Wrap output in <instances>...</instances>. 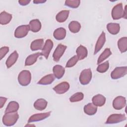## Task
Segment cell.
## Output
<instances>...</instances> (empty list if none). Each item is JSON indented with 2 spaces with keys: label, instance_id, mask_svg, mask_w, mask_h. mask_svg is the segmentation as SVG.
Wrapping results in <instances>:
<instances>
[{
  "label": "cell",
  "instance_id": "1",
  "mask_svg": "<svg viewBox=\"0 0 127 127\" xmlns=\"http://www.w3.org/2000/svg\"><path fill=\"white\" fill-rule=\"evenodd\" d=\"M112 17L114 20H118L123 17L126 18V5L125 6V9L123 8L122 3H118L114 6L112 10Z\"/></svg>",
  "mask_w": 127,
  "mask_h": 127
},
{
  "label": "cell",
  "instance_id": "2",
  "mask_svg": "<svg viewBox=\"0 0 127 127\" xmlns=\"http://www.w3.org/2000/svg\"><path fill=\"white\" fill-rule=\"evenodd\" d=\"M19 115L17 112L5 113L2 117V123L7 127L13 126L17 121Z\"/></svg>",
  "mask_w": 127,
  "mask_h": 127
},
{
  "label": "cell",
  "instance_id": "3",
  "mask_svg": "<svg viewBox=\"0 0 127 127\" xmlns=\"http://www.w3.org/2000/svg\"><path fill=\"white\" fill-rule=\"evenodd\" d=\"M31 80V72L28 70H22L18 76L19 83L23 86H26L29 84Z\"/></svg>",
  "mask_w": 127,
  "mask_h": 127
},
{
  "label": "cell",
  "instance_id": "4",
  "mask_svg": "<svg viewBox=\"0 0 127 127\" xmlns=\"http://www.w3.org/2000/svg\"><path fill=\"white\" fill-rule=\"evenodd\" d=\"M92 78V71L90 68L83 70L79 76V81L82 85H87L91 81Z\"/></svg>",
  "mask_w": 127,
  "mask_h": 127
},
{
  "label": "cell",
  "instance_id": "5",
  "mask_svg": "<svg viewBox=\"0 0 127 127\" xmlns=\"http://www.w3.org/2000/svg\"><path fill=\"white\" fill-rule=\"evenodd\" d=\"M127 118L125 115L121 114H114L109 116L105 124H117L126 120Z\"/></svg>",
  "mask_w": 127,
  "mask_h": 127
},
{
  "label": "cell",
  "instance_id": "6",
  "mask_svg": "<svg viewBox=\"0 0 127 127\" xmlns=\"http://www.w3.org/2000/svg\"><path fill=\"white\" fill-rule=\"evenodd\" d=\"M127 67L120 66L116 67L111 73V77L113 79H119L127 74Z\"/></svg>",
  "mask_w": 127,
  "mask_h": 127
},
{
  "label": "cell",
  "instance_id": "7",
  "mask_svg": "<svg viewBox=\"0 0 127 127\" xmlns=\"http://www.w3.org/2000/svg\"><path fill=\"white\" fill-rule=\"evenodd\" d=\"M30 30L29 25H22L17 27L14 32V36L17 38H22L25 37Z\"/></svg>",
  "mask_w": 127,
  "mask_h": 127
},
{
  "label": "cell",
  "instance_id": "8",
  "mask_svg": "<svg viewBox=\"0 0 127 127\" xmlns=\"http://www.w3.org/2000/svg\"><path fill=\"white\" fill-rule=\"evenodd\" d=\"M66 49V46L62 44H59L56 48L53 54V60L55 62H58Z\"/></svg>",
  "mask_w": 127,
  "mask_h": 127
},
{
  "label": "cell",
  "instance_id": "9",
  "mask_svg": "<svg viewBox=\"0 0 127 127\" xmlns=\"http://www.w3.org/2000/svg\"><path fill=\"white\" fill-rule=\"evenodd\" d=\"M126 105V99L125 97L121 96L116 97L113 102V107L116 110H121Z\"/></svg>",
  "mask_w": 127,
  "mask_h": 127
},
{
  "label": "cell",
  "instance_id": "10",
  "mask_svg": "<svg viewBox=\"0 0 127 127\" xmlns=\"http://www.w3.org/2000/svg\"><path fill=\"white\" fill-rule=\"evenodd\" d=\"M51 112H46V113H38L34 114L31 116L29 119H28V123H33V122H36L38 121H41L49 117L51 115Z\"/></svg>",
  "mask_w": 127,
  "mask_h": 127
},
{
  "label": "cell",
  "instance_id": "11",
  "mask_svg": "<svg viewBox=\"0 0 127 127\" xmlns=\"http://www.w3.org/2000/svg\"><path fill=\"white\" fill-rule=\"evenodd\" d=\"M53 42L50 39H47L42 49L41 55L44 56L46 59H48L51 50L53 47Z\"/></svg>",
  "mask_w": 127,
  "mask_h": 127
},
{
  "label": "cell",
  "instance_id": "12",
  "mask_svg": "<svg viewBox=\"0 0 127 127\" xmlns=\"http://www.w3.org/2000/svg\"><path fill=\"white\" fill-rule=\"evenodd\" d=\"M69 84L67 82L64 81L55 86L53 90L57 94H62L66 92L69 89Z\"/></svg>",
  "mask_w": 127,
  "mask_h": 127
},
{
  "label": "cell",
  "instance_id": "13",
  "mask_svg": "<svg viewBox=\"0 0 127 127\" xmlns=\"http://www.w3.org/2000/svg\"><path fill=\"white\" fill-rule=\"evenodd\" d=\"M106 42V35L104 32H102L99 37L96 44L95 45L94 55L97 54L102 48Z\"/></svg>",
  "mask_w": 127,
  "mask_h": 127
},
{
  "label": "cell",
  "instance_id": "14",
  "mask_svg": "<svg viewBox=\"0 0 127 127\" xmlns=\"http://www.w3.org/2000/svg\"><path fill=\"white\" fill-rule=\"evenodd\" d=\"M92 103L97 107L103 106L106 102V98L101 94H97L93 97Z\"/></svg>",
  "mask_w": 127,
  "mask_h": 127
},
{
  "label": "cell",
  "instance_id": "15",
  "mask_svg": "<svg viewBox=\"0 0 127 127\" xmlns=\"http://www.w3.org/2000/svg\"><path fill=\"white\" fill-rule=\"evenodd\" d=\"M18 58V54L17 51H14L12 53H11L9 55L7 60L6 61L5 64L6 65V67L8 68H9L11 66H12L17 61Z\"/></svg>",
  "mask_w": 127,
  "mask_h": 127
},
{
  "label": "cell",
  "instance_id": "16",
  "mask_svg": "<svg viewBox=\"0 0 127 127\" xmlns=\"http://www.w3.org/2000/svg\"><path fill=\"white\" fill-rule=\"evenodd\" d=\"M53 71L55 77L57 79H60L64 75L65 72V69L62 65L57 64L53 67Z\"/></svg>",
  "mask_w": 127,
  "mask_h": 127
},
{
  "label": "cell",
  "instance_id": "17",
  "mask_svg": "<svg viewBox=\"0 0 127 127\" xmlns=\"http://www.w3.org/2000/svg\"><path fill=\"white\" fill-rule=\"evenodd\" d=\"M55 76L54 74L51 73L43 77L38 82V84L40 85H49L51 84L55 80Z\"/></svg>",
  "mask_w": 127,
  "mask_h": 127
},
{
  "label": "cell",
  "instance_id": "18",
  "mask_svg": "<svg viewBox=\"0 0 127 127\" xmlns=\"http://www.w3.org/2000/svg\"><path fill=\"white\" fill-rule=\"evenodd\" d=\"M41 55V53L38 52L33 54H31L28 56L25 61V65L29 66L33 64L37 60V59Z\"/></svg>",
  "mask_w": 127,
  "mask_h": 127
},
{
  "label": "cell",
  "instance_id": "19",
  "mask_svg": "<svg viewBox=\"0 0 127 127\" xmlns=\"http://www.w3.org/2000/svg\"><path fill=\"white\" fill-rule=\"evenodd\" d=\"M97 111V107L93 103H89L84 107V113L89 116H92L95 114Z\"/></svg>",
  "mask_w": 127,
  "mask_h": 127
},
{
  "label": "cell",
  "instance_id": "20",
  "mask_svg": "<svg viewBox=\"0 0 127 127\" xmlns=\"http://www.w3.org/2000/svg\"><path fill=\"white\" fill-rule=\"evenodd\" d=\"M76 53L78 60H82L86 58L88 54V51L86 47L82 45H80L76 49Z\"/></svg>",
  "mask_w": 127,
  "mask_h": 127
},
{
  "label": "cell",
  "instance_id": "21",
  "mask_svg": "<svg viewBox=\"0 0 127 127\" xmlns=\"http://www.w3.org/2000/svg\"><path fill=\"white\" fill-rule=\"evenodd\" d=\"M44 46V40L43 39H38L34 40L30 45V49L32 51H37L42 50Z\"/></svg>",
  "mask_w": 127,
  "mask_h": 127
},
{
  "label": "cell",
  "instance_id": "22",
  "mask_svg": "<svg viewBox=\"0 0 127 127\" xmlns=\"http://www.w3.org/2000/svg\"><path fill=\"white\" fill-rule=\"evenodd\" d=\"M30 30L33 32H37L41 28V23L38 19H33L30 21L29 24Z\"/></svg>",
  "mask_w": 127,
  "mask_h": 127
},
{
  "label": "cell",
  "instance_id": "23",
  "mask_svg": "<svg viewBox=\"0 0 127 127\" xmlns=\"http://www.w3.org/2000/svg\"><path fill=\"white\" fill-rule=\"evenodd\" d=\"M48 102L43 98L37 99L34 103V107L37 110L43 111L45 110L47 106Z\"/></svg>",
  "mask_w": 127,
  "mask_h": 127
},
{
  "label": "cell",
  "instance_id": "24",
  "mask_svg": "<svg viewBox=\"0 0 127 127\" xmlns=\"http://www.w3.org/2000/svg\"><path fill=\"white\" fill-rule=\"evenodd\" d=\"M107 29L112 35L117 34L120 30L119 24L116 23H109L107 25Z\"/></svg>",
  "mask_w": 127,
  "mask_h": 127
},
{
  "label": "cell",
  "instance_id": "25",
  "mask_svg": "<svg viewBox=\"0 0 127 127\" xmlns=\"http://www.w3.org/2000/svg\"><path fill=\"white\" fill-rule=\"evenodd\" d=\"M54 38L58 40H63L66 36V30L63 27L56 29L53 33Z\"/></svg>",
  "mask_w": 127,
  "mask_h": 127
},
{
  "label": "cell",
  "instance_id": "26",
  "mask_svg": "<svg viewBox=\"0 0 127 127\" xmlns=\"http://www.w3.org/2000/svg\"><path fill=\"white\" fill-rule=\"evenodd\" d=\"M12 15L5 11H2L0 14V24L1 25H6L8 24L12 19Z\"/></svg>",
  "mask_w": 127,
  "mask_h": 127
},
{
  "label": "cell",
  "instance_id": "27",
  "mask_svg": "<svg viewBox=\"0 0 127 127\" xmlns=\"http://www.w3.org/2000/svg\"><path fill=\"white\" fill-rule=\"evenodd\" d=\"M69 13V10H62L57 14L56 16V20L58 22L60 23L64 22L68 18Z\"/></svg>",
  "mask_w": 127,
  "mask_h": 127
},
{
  "label": "cell",
  "instance_id": "28",
  "mask_svg": "<svg viewBox=\"0 0 127 127\" xmlns=\"http://www.w3.org/2000/svg\"><path fill=\"white\" fill-rule=\"evenodd\" d=\"M19 104L16 101H10L7 106L5 110V113L15 112L19 109Z\"/></svg>",
  "mask_w": 127,
  "mask_h": 127
},
{
  "label": "cell",
  "instance_id": "29",
  "mask_svg": "<svg viewBox=\"0 0 127 127\" xmlns=\"http://www.w3.org/2000/svg\"><path fill=\"white\" fill-rule=\"evenodd\" d=\"M118 46L121 53H125L127 50V38L124 37L120 38L118 41Z\"/></svg>",
  "mask_w": 127,
  "mask_h": 127
},
{
  "label": "cell",
  "instance_id": "30",
  "mask_svg": "<svg viewBox=\"0 0 127 127\" xmlns=\"http://www.w3.org/2000/svg\"><path fill=\"white\" fill-rule=\"evenodd\" d=\"M68 28L71 32L76 33L80 31L81 25L78 21H72L69 23L68 25Z\"/></svg>",
  "mask_w": 127,
  "mask_h": 127
},
{
  "label": "cell",
  "instance_id": "31",
  "mask_svg": "<svg viewBox=\"0 0 127 127\" xmlns=\"http://www.w3.org/2000/svg\"><path fill=\"white\" fill-rule=\"evenodd\" d=\"M112 55V52L109 48H106L102 52V53L99 57L97 60V64H99L100 63L103 62L107 58H108L110 55Z\"/></svg>",
  "mask_w": 127,
  "mask_h": 127
},
{
  "label": "cell",
  "instance_id": "32",
  "mask_svg": "<svg viewBox=\"0 0 127 127\" xmlns=\"http://www.w3.org/2000/svg\"><path fill=\"white\" fill-rule=\"evenodd\" d=\"M84 94L82 92H77L73 94L70 98L69 101L70 102H79L83 99Z\"/></svg>",
  "mask_w": 127,
  "mask_h": 127
},
{
  "label": "cell",
  "instance_id": "33",
  "mask_svg": "<svg viewBox=\"0 0 127 127\" xmlns=\"http://www.w3.org/2000/svg\"><path fill=\"white\" fill-rule=\"evenodd\" d=\"M80 3L79 0H66L65 1V5L72 8H76L79 6Z\"/></svg>",
  "mask_w": 127,
  "mask_h": 127
},
{
  "label": "cell",
  "instance_id": "34",
  "mask_svg": "<svg viewBox=\"0 0 127 127\" xmlns=\"http://www.w3.org/2000/svg\"><path fill=\"white\" fill-rule=\"evenodd\" d=\"M109 68V61H107L103 63V64H99L97 68V70L99 72L104 73L107 71L108 70Z\"/></svg>",
  "mask_w": 127,
  "mask_h": 127
},
{
  "label": "cell",
  "instance_id": "35",
  "mask_svg": "<svg viewBox=\"0 0 127 127\" xmlns=\"http://www.w3.org/2000/svg\"><path fill=\"white\" fill-rule=\"evenodd\" d=\"M78 61V59L77 56H74L71 58H70L67 62L66 64V67H71L75 65Z\"/></svg>",
  "mask_w": 127,
  "mask_h": 127
},
{
  "label": "cell",
  "instance_id": "36",
  "mask_svg": "<svg viewBox=\"0 0 127 127\" xmlns=\"http://www.w3.org/2000/svg\"><path fill=\"white\" fill-rule=\"evenodd\" d=\"M8 51H9V48L8 47L4 46L0 48V60H2V58L4 57V56L8 52Z\"/></svg>",
  "mask_w": 127,
  "mask_h": 127
},
{
  "label": "cell",
  "instance_id": "37",
  "mask_svg": "<svg viewBox=\"0 0 127 127\" xmlns=\"http://www.w3.org/2000/svg\"><path fill=\"white\" fill-rule=\"evenodd\" d=\"M7 101V98L3 97H0V108H2L4 106L5 103Z\"/></svg>",
  "mask_w": 127,
  "mask_h": 127
},
{
  "label": "cell",
  "instance_id": "38",
  "mask_svg": "<svg viewBox=\"0 0 127 127\" xmlns=\"http://www.w3.org/2000/svg\"><path fill=\"white\" fill-rule=\"evenodd\" d=\"M30 1H31L29 0H20L18 1V2L21 5L24 6L28 4L30 2Z\"/></svg>",
  "mask_w": 127,
  "mask_h": 127
},
{
  "label": "cell",
  "instance_id": "39",
  "mask_svg": "<svg viewBox=\"0 0 127 127\" xmlns=\"http://www.w3.org/2000/svg\"><path fill=\"white\" fill-rule=\"evenodd\" d=\"M46 1V0H33V2L36 4H39V3H44Z\"/></svg>",
  "mask_w": 127,
  "mask_h": 127
},
{
  "label": "cell",
  "instance_id": "40",
  "mask_svg": "<svg viewBox=\"0 0 127 127\" xmlns=\"http://www.w3.org/2000/svg\"><path fill=\"white\" fill-rule=\"evenodd\" d=\"M29 126V125H26V126ZM30 126H34V125H30Z\"/></svg>",
  "mask_w": 127,
  "mask_h": 127
}]
</instances>
